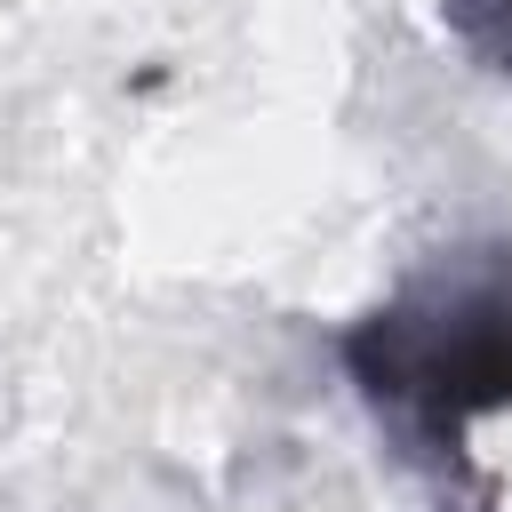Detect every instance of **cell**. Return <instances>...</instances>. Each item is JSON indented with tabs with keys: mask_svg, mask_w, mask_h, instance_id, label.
I'll list each match as a JSON object with an SVG mask.
<instances>
[{
	"mask_svg": "<svg viewBox=\"0 0 512 512\" xmlns=\"http://www.w3.org/2000/svg\"><path fill=\"white\" fill-rule=\"evenodd\" d=\"M440 24L480 72L512 80V0H440Z\"/></svg>",
	"mask_w": 512,
	"mask_h": 512,
	"instance_id": "cell-2",
	"label": "cell"
},
{
	"mask_svg": "<svg viewBox=\"0 0 512 512\" xmlns=\"http://www.w3.org/2000/svg\"><path fill=\"white\" fill-rule=\"evenodd\" d=\"M352 384L416 456L464 464V424L512 408V264L432 272L344 336Z\"/></svg>",
	"mask_w": 512,
	"mask_h": 512,
	"instance_id": "cell-1",
	"label": "cell"
}]
</instances>
